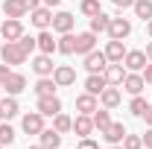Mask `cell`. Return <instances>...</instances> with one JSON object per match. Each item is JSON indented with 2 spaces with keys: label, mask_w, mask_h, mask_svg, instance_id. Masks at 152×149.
<instances>
[{
  "label": "cell",
  "mask_w": 152,
  "mask_h": 149,
  "mask_svg": "<svg viewBox=\"0 0 152 149\" xmlns=\"http://www.w3.org/2000/svg\"><path fill=\"white\" fill-rule=\"evenodd\" d=\"M0 58L9 64V67H18L26 61V53H23V47H20L18 41H6L3 47H0Z\"/></svg>",
  "instance_id": "cell-1"
},
{
  "label": "cell",
  "mask_w": 152,
  "mask_h": 149,
  "mask_svg": "<svg viewBox=\"0 0 152 149\" xmlns=\"http://www.w3.org/2000/svg\"><path fill=\"white\" fill-rule=\"evenodd\" d=\"M126 73H129V70H126V64H123V61H108V67L102 70L105 82H108V85H114V88H120V85H123Z\"/></svg>",
  "instance_id": "cell-2"
},
{
  "label": "cell",
  "mask_w": 152,
  "mask_h": 149,
  "mask_svg": "<svg viewBox=\"0 0 152 149\" xmlns=\"http://www.w3.org/2000/svg\"><path fill=\"white\" fill-rule=\"evenodd\" d=\"M132 35V20L129 18H111V23H108V38H114V41H123V38Z\"/></svg>",
  "instance_id": "cell-3"
},
{
  "label": "cell",
  "mask_w": 152,
  "mask_h": 149,
  "mask_svg": "<svg viewBox=\"0 0 152 149\" xmlns=\"http://www.w3.org/2000/svg\"><path fill=\"white\" fill-rule=\"evenodd\" d=\"M35 111H41L44 117H56V114L61 111V99H58L56 93H50V96H38Z\"/></svg>",
  "instance_id": "cell-4"
},
{
  "label": "cell",
  "mask_w": 152,
  "mask_h": 149,
  "mask_svg": "<svg viewBox=\"0 0 152 149\" xmlns=\"http://www.w3.org/2000/svg\"><path fill=\"white\" fill-rule=\"evenodd\" d=\"M29 20H32V26H38V29H50L53 26V9L50 6H38V9L29 12Z\"/></svg>",
  "instance_id": "cell-5"
},
{
  "label": "cell",
  "mask_w": 152,
  "mask_h": 149,
  "mask_svg": "<svg viewBox=\"0 0 152 149\" xmlns=\"http://www.w3.org/2000/svg\"><path fill=\"white\" fill-rule=\"evenodd\" d=\"M105 67H108V58H105L102 50H91V53L85 56V70H88V73H102Z\"/></svg>",
  "instance_id": "cell-6"
},
{
  "label": "cell",
  "mask_w": 152,
  "mask_h": 149,
  "mask_svg": "<svg viewBox=\"0 0 152 149\" xmlns=\"http://www.w3.org/2000/svg\"><path fill=\"white\" fill-rule=\"evenodd\" d=\"M0 35H3V41H18L23 35V23L18 18H6L0 23Z\"/></svg>",
  "instance_id": "cell-7"
},
{
  "label": "cell",
  "mask_w": 152,
  "mask_h": 149,
  "mask_svg": "<svg viewBox=\"0 0 152 149\" xmlns=\"http://www.w3.org/2000/svg\"><path fill=\"white\" fill-rule=\"evenodd\" d=\"M20 129L26 131V134H41V129H44V114H41V111H29V114H23V120H20Z\"/></svg>",
  "instance_id": "cell-8"
},
{
  "label": "cell",
  "mask_w": 152,
  "mask_h": 149,
  "mask_svg": "<svg viewBox=\"0 0 152 149\" xmlns=\"http://www.w3.org/2000/svg\"><path fill=\"white\" fill-rule=\"evenodd\" d=\"M146 53L143 50H129L126 53V58H123V64H126V70H132V73H140L143 67H146Z\"/></svg>",
  "instance_id": "cell-9"
},
{
  "label": "cell",
  "mask_w": 152,
  "mask_h": 149,
  "mask_svg": "<svg viewBox=\"0 0 152 149\" xmlns=\"http://www.w3.org/2000/svg\"><path fill=\"white\" fill-rule=\"evenodd\" d=\"M3 91L12 93V96H18L20 91H26V76L18 73V70H12V73L6 76V82H3Z\"/></svg>",
  "instance_id": "cell-10"
},
{
  "label": "cell",
  "mask_w": 152,
  "mask_h": 149,
  "mask_svg": "<svg viewBox=\"0 0 152 149\" xmlns=\"http://www.w3.org/2000/svg\"><path fill=\"white\" fill-rule=\"evenodd\" d=\"M53 79H56L58 88H70L76 82V70L70 64H56V70H53Z\"/></svg>",
  "instance_id": "cell-11"
},
{
  "label": "cell",
  "mask_w": 152,
  "mask_h": 149,
  "mask_svg": "<svg viewBox=\"0 0 152 149\" xmlns=\"http://www.w3.org/2000/svg\"><path fill=\"white\" fill-rule=\"evenodd\" d=\"M73 23H76V18L70 15V12H56L50 29H56L58 35H64V32H73Z\"/></svg>",
  "instance_id": "cell-12"
},
{
  "label": "cell",
  "mask_w": 152,
  "mask_h": 149,
  "mask_svg": "<svg viewBox=\"0 0 152 149\" xmlns=\"http://www.w3.org/2000/svg\"><path fill=\"white\" fill-rule=\"evenodd\" d=\"M99 134H102V137H105V143H123V137H126V126H123V123H108V126H105V129L99 131Z\"/></svg>",
  "instance_id": "cell-13"
},
{
  "label": "cell",
  "mask_w": 152,
  "mask_h": 149,
  "mask_svg": "<svg viewBox=\"0 0 152 149\" xmlns=\"http://www.w3.org/2000/svg\"><path fill=\"white\" fill-rule=\"evenodd\" d=\"M96 108H99V96H94V93H79L76 96V111L79 114H94Z\"/></svg>",
  "instance_id": "cell-14"
},
{
  "label": "cell",
  "mask_w": 152,
  "mask_h": 149,
  "mask_svg": "<svg viewBox=\"0 0 152 149\" xmlns=\"http://www.w3.org/2000/svg\"><path fill=\"white\" fill-rule=\"evenodd\" d=\"M91 50H96V32H91V29L88 32H79L76 35V53L79 56H88Z\"/></svg>",
  "instance_id": "cell-15"
},
{
  "label": "cell",
  "mask_w": 152,
  "mask_h": 149,
  "mask_svg": "<svg viewBox=\"0 0 152 149\" xmlns=\"http://www.w3.org/2000/svg\"><path fill=\"white\" fill-rule=\"evenodd\" d=\"M32 70H35L38 76H53V70H56L53 56H47V53H38V56L32 58Z\"/></svg>",
  "instance_id": "cell-16"
},
{
  "label": "cell",
  "mask_w": 152,
  "mask_h": 149,
  "mask_svg": "<svg viewBox=\"0 0 152 149\" xmlns=\"http://www.w3.org/2000/svg\"><path fill=\"white\" fill-rule=\"evenodd\" d=\"M120 88H123L126 93H132V96H137V93H140L143 88H146V82H143V76H140V73H132V70H129Z\"/></svg>",
  "instance_id": "cell-17"
},
{
  "label": "cell",
  "mask_w": 152,
  "mask_h": 149,
  "mask_svg": "<svg viewBox=\"0 0 152 149\" xmlns=\"http://www.w3.org/2000/svg\"><path fill=\"white\" fill-rule=\"evenodd\" d=\"M99 102H102V108H108V111H111V108H117V105L123 102V93H120V88L108 85L105 91L99 93Z\"/></svg>",
  "instance_id": "cell-18"
},
{
  "label": "cell",
  "mask_w": 152,
  "mask_h": 149,
  "mask_svg": "<svg viewBox=\"0 0 152 149\" xmlns=\"http://www.w3.org/2000/svg\"><path fill=\"white\" fill-rule=\"evenodd\" d=\"M35 41H38V50H41V53H47V56H53V53L58 50V41L53 38V32H50V29H41Z\"/></svg>",
  "instance_id": "cell-19"
},
{
  "label": "cell",
  "mask_w": 152,
  "mask_h": 149,
  "mask_svg": "<svg viewBox=\"0 0 152 149\" xmlns=\"http://www.w3.org/2000/svg\"><path fill=\"white\" fill-rule=\"evenodd\" d=\"M73 131L79 137H91V134H94V120H91V114H76Z\"/></svg>",
  "instance_id": "cell-20"
},
{
  "label": "cell",
  "mask_w": 152,
  "mask_h": 149,
  "mask_svg": "<svg viewBox=\"0 0 152 149\" xmlns=\"http://www.w3.org/2000/svg\"><path fill=\"white\" fill-rule=\"evenodd\" d=\"M105 88H108V82H105V76H102V73H88V79H85V91H88V93L99 96Z\"/></svg>",
  "instance_id": "cell-21"
},
{
  "label": "cell",
  "mask_w": 152,
  "mask_h": 149,
  "mask_svg": "<svg viewBox=\"0 0 152 149\" xmlns=\"http://www.w3.org/2000/svg\"><path fill=\"white\" fill-rule=\"evenodd\" d=\"M102 53H105V58H108V61H123L129 50L123 47V41H114V38H111V41L105 44V50H102Z\"/></svg>",
  "instance_id": "cell-22"
},
{
  "label": "cell",
  "mask_w": 152,
  "mask_h": 149,
  "mask_svg": "<svg viewBox=\"0 0 152 149\" xmlns=\"http://www.w3.org/2000/svg\"><path fill=\"white\" fill-rule=\"evenodd\" d=\"M26 12H29V9L23 6V0H3V15H6V18H18L20 20Z\"/></svg>",
  "instance_id": "cell-23"
},
{
  "label": "cell",
  "mask_w": 152,
  "mask_h": 149,
  "mask_svg": "<svg viewBox=\"0 0 152 149\" xmlns=\"http://www.w3.org/2000/svg\"><path fill=\"white\" fill-rule=\"evenodd\" d=\"M56 79H53V76H38V82H35V88H32V91H35V96H50V93H56Z\"/></svg>",
  "instance_id": "cell-24"
},
{
  "label": "cell",
  "mask_w": 152,
  "mask_h": 149,
  "mask_svg": "<svg viewBox=\"0 0 152 149\" xmlns=\"http://www.w3.org/2000/svg\"><path fill=\"white\" fill-rule=\"evenodd\" d=\"M38 137H41L38 143H41L44 149H58V146H61V134H58L56 129H41Z\"/></svg>",
  "instance_id": "cell-25"
},
{
  "label": "cell",
  "mask_w": 152,
  "mask_h": 149,
  "mask_svg": "<svg viewBox=\"0 0 152 149\" xmlns=\"http://www.w3.org/2000/svg\"><path fill=\"white\" fill-rule=\"evenodd\" d=\"M0 108H3V117H6V120H12V117H15V114L20 111V105H18V99H15V96H12V93H9V96H3V99H0Z\"/></svg>",
  "instance_id": "cell-26"
},
{
  "label": "cell",
  "mask_w": 152,
  "mask_h": 149,
  "mask_svg": "<svg viewBox=\"0 0 152 149\" xmlns=\"http://www.w3.org/2000/svg\"><path fill=\"white\" fill-rule=\"evenodd\" d=\"M58 53H64V56H73L76 53V35L73 32H64L58 38Z\"/></svg>",
  "instance_id": "cell-27"
},
{
  "label": "cell",
  "mask_w": 152,
  "mask_h": 149,
  "mask_svg": "<svg viewBox=\"0 0 152 149\" xmlns=\"http://www.w3.org/2000/svg\"><path fill=\"white\" fill-rule=\"evenodd\" d=\"M132 9H134V15L143 20V23L152 18V0H134V3H132Z\"/></svg>",
  "instance_id": "cell-28"
},
{
  "label": "cell",
  "mask_w": 152,
  "mask_h": 149,
  "mask_svg": "<svg viewBox=\"0 0 152 149\" xmlns=\"http://www.w3.org/2000/svg\"><path fill=\"white\" fill-rule=\"evenodd\" d=\"M53 129H56L58 134H67V131H73V120H70L67 114H61V111H58L56 117H53Z\"/></svg>",
  "instance_id": "cell-29"
},
{
  "label": "cell",
  "mask_w": 152,
  "mask_h": 149,
  "mask_svg": "<svg viewBox=\"0 0 152 149\" xmlns=\"http://www.w3.org/2000/svg\"><path fill=\"white\" fill-rule=\"evenodd\" d=\"M108 23H111V18H108L105 12H99V15L91 18V32H96V35H99V32H108Z\"/></svg>",
  "instance_id": "cell-30"
},
{
  "label": "cell",
  "mask_w": 152,
  "mask_h": 149,
  "mask_svg": "<svg viewBox=\"0 0 152 149\" xmlns=\"http://www.w3.org/2000/svg\"><path fill=\"white\" fill-rule=\"evenodd\" d=\"M91 120H94V129H105L108 123H111V114H108V108H96L94 114H91Z\"/></svg>",
  "instance_id": "cell-31"
},
{
  "label": "cell",
  "mask_w": 152,
  "mask_h": 149,
  "mask_svg": "<svg viewBox=\"0 0 152 149\" xmlns=\"http://www.w3.org/2000/svg\"><path fill=\"white\" fill-rule=\"evenodd\" d=\"M79 12L88 15V18H94V15L102 12V6H99V0H82V3H79Z\"/></svg>",
  "instance_id": "cell-32"
},
{
  "label": "cell",
  "mask_w": 152,
  "mask_h": 149,
  "mask_svg": "<svg viewBox=\"0 0 152 149\" xmlns=\"http://www.w3.org/2000/svg\"><path fill=\"white\" fill-rule=\"evenodd\" d=\"M12 143H15V129L0 120V146H12Z\"/></svg>",
  "instance_id": "cell-33"
},
{
  "label": "cell",
  "mask_w": 152,
  "mask_h": 149,
  "mask_svg": "<svg viewBox=\"0 0 152 149\" xmlns=\"http://www.w3.org/2000/svg\"><path fill=\"white\" fill-rule=\"evenodd\" d=\"M146 105H149V102H146V99H143V96L137 93V96H132V102H129V111H132L134 117H143V111H146Z\"/></svg>",
  "instance_id": "cell-34"
},
{
  "label": "cell",
  "mask_w": 152,
  "mask_h": 149,
  "mask_svg": "<svg viewBox=\"0 0 152 149\" xmlns=\"http://www.w3.org/2000/svg\"><path fill=\"white\" fill-rule=\"evenodd\" d=\"M123 149H143V137L140 134H129L126 131V137H123V143H120Z\"/></svg>",
  "instance_id": "cell-35"
},
{
  "label": "cell",
  "mask_w": 152,
  "mask_h": 149,
  "mask_svg": "<svg viewBox=\"0 0 152 149\" xmlns=\"http://www.w3.org/2000/svg\"><path fill=\"white\" fill-rule=\"evenodd\" d=\"M18 44L20 47H23V53H26V56H29V53H32V50H38V41L32 35H26V32H23V35L18 38Z\"/></svg>",
  "instance_id": "cell-36"
},
{
  "label": "cell",
  "mask_w": 152,
  "mask_h": 149,
  "mask_svg": "<svg viewBox=\"0 0 152 149\" xmlns=\"http://www.w3.org/2000/svg\"><path fill=\"white\" fill-rule=\"evenodd\" d=\"M76 149H99V143H96L94 137H79V143H76Z\"/></svg>",
  "instance_id": "cell-37"
},
{
  "label": "cell",
  "mask_w": 152,
  "mask_h": 149,
  "mask_svg": "<svg viewBox=\"0 0 152 149\" xmlns=\"http://www.w3.org/2000/svg\"><path fill=\"white\" fill-rule=\"evenodd\" d=\"M140 76H143V82H146V88L152 85V61H146V67L140 70Z\"/></svg>",
  "instance_id": "cell-38"
},
{
  "label": "cell",
  "mask_w": 152,
  "mask_h": 149,
  "mask_svg": "<svg viewBox=\"0 0 152 149\" xmlns=\"http://www.w3.org/2000/svg\"><path fill=\"white\" fill-rule=\"evenodd\" d=\"M9 73H12V67H9V64L3 61V64H0V85L6 82V76H9Z\"/></svg>",
  "instance_id": "cell-39"
},
{
  "label": "cell",
  "mask_w": 152,
  "mask_h": 149,
  "mask_svg": "<svg viewBox=\"0 0 152 149\" xmlns=\"http://www.w3.org/2000/svg\"><path fill=\"white\" fill-rule=\"evenodd\" d=\"M143 146H146V149H152V126L146 129V134H143Z\"/></svg>",
  "instance_id": "cell-40"
},
{
  "label": "cell",
  "mask_w": 152,
  "mask_h": 149,
  "mask_svg": "<svg viewBox=\"0 0 152 149\" xmlns=\"http://www.w3.org/2000/svg\"><path fill=\"white\" fill-rule=\"evenodd\" d=\"M114 6H117V9H129V6H132L134 0H111Z\"/></svg>",
  "instance_id": "cell-41"
},
{
  "label": "cell",
  "mask_w": 152,
  "mask_h": 149,
  "mask_svg": "<svg viewBox=\"0 0 152 149\" xmlns=\"http://www.w3.org/2000/svg\"><path fill=\"white\" fill-rule=\"evenodd\" d=\"M23 6L32 12V9H38V6H41V0H23Z\"/></svg>",
  "instance_id": "cell-42"
},
{
  "label": "cell",
  "mask_w": 152,
  "mask_h": 149,
  "mask_svg": "<svg viewBox=\"0 0 152 149\" xmlns=\"http://www.w3.org/2000/svg\"><path fill=\"white\" fill-rule=\"evenodd\" d=\"M143 120H146V126H152V105H146V111H143Z\"/></svg>",
  "instance_id": "cell-43"
},
{
  "label": "cell",
  "mask_w": 152,
  "mask_h": 149,
  "mask_svg": "<svg viewBox=\"0 0 152 149\" xmlns=\"http://www.w3.org/2000/svg\"><path fill=\"white\" fill-rule=\"evenodd\" d=\"M143 53H146V58H149V61H152V38H149V41H146V50H143Z\"/></svg>",
  "instance_id": "cell-44"
},
{
  "label": "cell",
  "mask_w": 152,
  "mask_h": 149,
  "mask_svg": "<svg viewBox=\"0 0 152 149\" xmlns=\"http://www.w3.org/2000/svg\"><path fill=\"white\" fill-rule=\"evenodd\" d=\"M41 3H44V6H50V9H53V6H58V3H61V0H41Z\"/></svg>",
  "instance_id": "cell-45"
},
{
  "label": "cell",
  "mask_w": 152,
  "mask_h": 149,
  "mask_svg": "<svg viewBox=\"0 0 152 149\" xmlns=\"http://www.w3.org/2000/svg\"><path fill=\"white\" fill-rule=\"evenodd\" d=\"M146 35H149V38H152V18H149V20H146Z\"/></svg>",
  "instance_id": "cell-46"
},
{
  "label": "cell",
  "mask_w": 152,
  "mask_h": 149,
  "mask_svg": "<svg viewBox=\"0 0 152 149\" xmlns=\"http://www.w3.org/2000/svg\"><path fill=\"white\" fill-rule=\"evenodd\" d=\"M26 149H44V146H41V143H35V146H26Z\"/></svg>",
  "instance_id": "cell-47"
},
{
  "label": "cell",
  "mask_w": 152,
  "mask_h": 149,
  "mask_svg": "<svg viewBox=\"0 0 152 149\" xmlns=\"http://www.w3.org/2000/svg\"><path fill=\"white\" fill-rule=\"evenodd\" d=\"M111 149H123V146H120V143H114V146H111Z\"/></svg>",
  "instance_id": "cell-48"
},
{
  "label": "cell",
  "mask_w": 152,
  "mask_h": 149,
  "mask_svg": "<svg viewBox=\"0 0 152 149\" xmlns=\"http://www.w3.org/2000/svg\"><path fill=\"white\" fill-rule=\"evenodd\" d=\"M0 120H6V117H3V108H0Z\"/></svg>",
  "instance_id": "cell-49"
},
{
  "label": "cell",
  "mask_w": 152,
  "mask_h": 149,
  "mask_svg": "<svg viewBox=\"0 0 152 149\" xmlns=\"http://www.w3.org/2000/svg\"><path fill=\"white\" fill-rule=\"evenodd\" d=\"M149 88H152V85H149Z\"/></svg>",
  "instance_id": "cell-50"
},
{
  "label": "cell",
  "mask_w": 152,
  "mask_h": 149,
  "mask_svg": "<svg viewBox=\"0 0 152 149\" xmlns=\"http://www.w3.org/2000/svg\"><path fill=\"white\" fill-rule=\"evenodd\" d=\"M0 149H3V146H0Z\"/></svg>",
  "instance_id": "cell-51"
}]
</instances>
